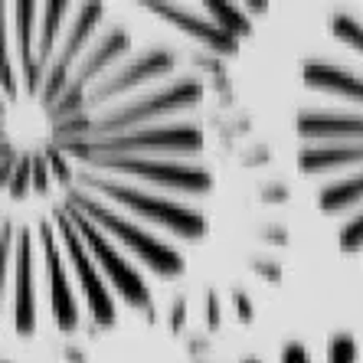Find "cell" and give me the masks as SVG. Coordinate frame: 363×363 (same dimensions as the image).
Listing matches in <instances>:
<instances>
[{"mask_svg": "<svg viewBox=\"0 0 363 363\" xmlns=\"http://www.w3.org/2000/svg\"><path fill=\"white\" fill-rule=\"evenodd\" d=\"M206 82L111 4L0 0V330L151 318L210 236Z\"/></svg>", "mask_w": 363, "mask_h": 363, "instance_id": "obj_1", "label": "cell"}, {"mask_svg": "<svg viewBox=\"0 0 363 363\" xmlns=\"http://www.w3.org/2000/svg\"><path fill=\"white\" fill-rule=\"evenodd\" d=\"M295 164L337 249L363 262V4L328 13L318 50L301 60Z\"/></svg>", "mask_w": 363, "mask_h": 363, "instance_id": "obj_2", "label": "cell"}, {"mask_svg": "<svg viewBox=\"0 0 363 363\" xmlns=\"http://www.w3.org/2000/svg\"><path fill=\"white\" fill-rule=\"evenodd\" d=\"M239 363H265L259 357H245ZM275 363H363V344L354 334H328L321 347V357H314V350L301 340H291L279 350Z\"/></svg>", "mask_w": 363, "mask_h": 363, "instance_id": "obj_3", "label": "cell"}, {"mask_svg": "<svg viewBox=\"0 0 363 363\" xmlns=\"http://www.w3.org/2000/svg\"><path fill=\"white\" fill-rule=\"evenodd\" d=\"M0 363H10V360H0Z\"/></svg>", "mask_w": 363, "mask_h": 363, "instance_id": "obj_4", "label": "cell"}]
</instances>
